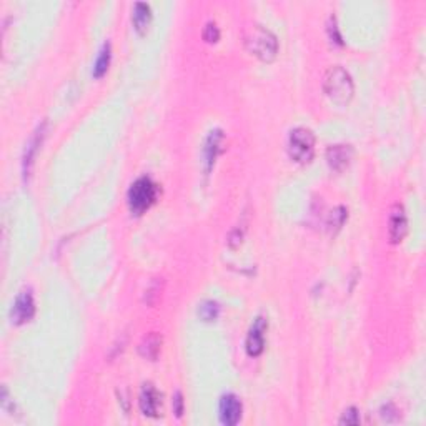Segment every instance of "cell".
<instances>
[{
  "label": "cell",
  "instance_id": "cell-1",
  "mask_svg": "<svg viewBox=\"0 0 426 426\" xmlns=\"http://www.w3.org/2000/svg\"><path fill=\"white\" fill-rule=\"evenodd\" d=\"M323 90L331 102L338 105H346L352 100L355 92L352 75L340 65L331 67L323 80Z\"/></svg>",
  "mask_w": 426,
  "mask_h": 426
},
{
  "label": "cell",
  "instance_id": "cell-2",
  "mask_svg": "<svg viewBox=\"0 0 426 426\" xmlns=\"http://www.w3.org/2000/svg\"><path fill=\"white\" fill-rule=\"evenodd\" d=\"M245 43L247 49L250 50L255 57H258L260 60L270 62L277 57L278 52V41L275 37V34L271 30H268L267 27L254 23L247 29L245 34Z\"/></svg>",
  "mask_w": 426,
  "mask_h": 426
},
{
  "label": "cell",
  "instance_id": "cell-3",
  "mask_svg": "<svg viewBox=\"0 0 426 426\" xmlns=\"http://www.w3.org/2000/svg\"><path fill=\"white\" fill-rule=\"evenodd\" d=\"M159 197V185L150 177H140L132 183L128 190V207L130 212L135 215H142L147 212Z\"/></svg>",
  "mask_w": 426,
  "mask_h": 426
},
{
  "label": "cell",
  "instance_id": "cell-4",
  "mask_svg": "<svg viewBox=\"0 0 426 426\" xmlns=\"http://www.w3.org/2000/svg\"><path fill=\"white\" fill-rule=\"evenodd\" d=\"M288 153L298 164H309L315 155V135L310 128L297 127L288 137Z\"/></svg>",
  "mask_w": 426,
  "mask_h": 426
},
{
  "label": "cell",
  "instance_id": "cell-5",
  "mask_svg": "<svg viewBox=\"0 0 426 426\" xmlns=\"http://www.w3.org/2000/svg\"><path fill=\"white\" fill-rule=\"evenodd\" d=\"M35 313V302L34 295L30 290H23L15 298L14 305H12L10 318L15 325H22V323L29 322Z\"/></svg>",
  "mask_w": 426,
  "mask_h": 426
},
{
  "label": "cell",
  "instance_id": "cell-6",
  "mask_svg": "<svg viewBox=\"0 0 426 426\" xmlns=\"http://www.w3.org/2000/svg\"><path fill=\"white\" fill-rule=\"evenodd\" d=\"M268 328V322L265 317H256L254 325L250 326L247 337V353L250 357H258L265 350V331Z\"/></svg>",
  "mask_w": 426,
  "mask_h": 426
},
{
  "label": "cell",
  "instance_id": "cell-7",
  "mask_svg": "<svg viewBox=\"0 0 426 426\" xmlns=\"http://www.w3.org/2000/svg\"><path fill=\"white\" fill-rule=\"evenodd\" d=\"M45 130H47V122H43V124L38 125L37 130H35L34 135L30 137L29 142H27L25 150H23L22 170H23V177H25V179L30 175V170H32L35 157H37L38 148H41L43 139H45Z\"/></svg>",
  "mask_w": 426,
  "mask_h": 426
},
{
  "label": "cell",
  "instance_id": "cell-8",
  "mask_svg": "<svg viewBox=\"0 0 426 426\" xmlns=\"http://www.w3.org/2000/svg\"><path fill=\"white\" fill-rule=\"evenodd\" d=\"M243 406L240 398L234 393L223 394L220 400V421L227 426H234L242 418Z\"/></svg>",
  "mask_w": 426,
  "mask_h": 426
},
{
  "label": "cell",
  "instance_id": "cell-9",
  "mask_svg": "<svg viewBox=\"0 0 426 426\" xmlns=\"http://www.w3.org/2000/svg\"><path fill=\"white\" fill-rule=\"evenodd\" d=\"M223 140H225V135H223V132L220 128L212 130V132L207 135V139H205L202 152H203L205 170H207V172L212 170V167H213V165H215L216 157H218L220 153H222Z\"/></svg>",
  "mask_w": 426,
  "mask_h": 426
},
{
  "label": "cell",
  "instance_id": "cell-10",
  "mask_svg": "<svg viewBox=\"0 0 426 426\" xmlns=\"http://www.w3.org/2000/svg\"><path fill=\"white\" fill-rule=\"evenodd\" d=\"M353 159V147L346 144L331 145L326 150V161H328L330 168L335 172H343L350 165Z\"/></svg>",
  "mask_w": 426,
  "mask_h": 426
},
{
  "label": "cell",
  "instance_id": "cell-11",
  "mask_svg": "<svg viewBox=\"0 0 426 426\" xmlns=\"http://www.w3.org/2000/svg\"><path fill=\"white\" fill-rule=\"evenodd\" d=\"M161 403V396L160 393L157 392V388L152 383H145L140 390V396H139V405L142 413L145 416L155 418L159 415V408Z\"/></svg>",
  "mask_w": 426,
  "mask_h": 426
},
{
  "label": "cell",
  "instance_id": "cell-12",
  "mask_svg": "<svg viewBox=\"0 0 426 426\" xmlns=\"http://www.w3.org/2000/svg\"><path fill=\"white\" fill-rule=\"evenodd\" d=\"M406 232H408V218L405 208L401 205H394L388 223V235L392 243H400L405 238Z\"/></svg>",
  "mask_w": 426,
  "mask_h": 426
},
{
  "label": "cell",
  "instance_id": "cell-13",
  "mask_svg": "<svg viewBox=\"0 0 426 426\" xmlns=\"http://www.w3.org/2000/svg\"><path fill=\"white\" fill-rule=\"evenodd\" d=\"M132 21L133 27L139 34H145V30L148 29L150 21H152V10H150V5L145 2H137L133 5L132 10Z\"/></svg>",
  "mask_w": 426,
  "mask_h": 426
},
{
  "label": "cell",
  "instance_id": "cell-14",
  "mask_svg": "<svg viewBox=\"0 0 426 426\" xmlns=\"http://www.w3.org/2000/svg\"><path fill=\"white\" fill-rule=\"evenodd\" d=\"M160 348H161V337L157 333H152L148 335V337H145L144 341L140 343L139 352L142 357L147 358V360H157V357H159L160 353Z\"/></svg>",
  "mask_w": 426,
  "mask_h": 426
},
{
  "label": "cell",
  "instance_id": "cell-15",
  "mask_svg": "<svg viewBox=\"0 0 426 426\" xmlns=\"http://www.w3.org/2000/svg\"><path fill=\"white\" fill-rule=\"evenodd\" d=\"M110 58H112V49H110V42H105L97 55L96 64H93V77L100 78L106 72L110 65Z\"/></svg>",
  "mask_w": 426,
  "mask_h": 426
},
{
  "label": "cell",
  "instance_id": "cell-16",
  "mask_svg": "<svg viewBox=\"0 0 426 426\" xmlns=\"http://www.w3.org/2000/svg\"><path fill=\"white\" fill-rule=\"evenodd\" d=\"M346 216H348V212H346L345 207H337L330 212L328 220H326V227H328L330 232H337L340 230L345 223Z\"/></svg>",
  "mask_w": 426,
  "mask_h": 426
},
{
  "label": "cell",
  "instance_id": "cell-17",
  "mask_svg": "<svg viewBox=\"0 0 426 426\" xmlns=\"http://www.w3.org/2000/svg\"><path fill=\"white\" fill-rule=\"evenodd\" d=\"M220 313V306L218 303L213 302V300H207V302H203L202 305L199 306V317L203 320V322H213V320H216V317H218Z\"/></svg>",
  "mask_w": 426,
  "mask_h": 426
},
{
  "label": "cell",
  "instance_id": "cell-18",
  "mask_svg": "<svg viewBox=\"0 0 426 426\" xmlns=\"http://www.w3.org/2000/svg\"><path fill=\"white\" fill-rule=\"evenodd\" d=\"M360 423V413L357 408H348L343 412L340 418V425H358Z\"/></svg>",
  "mask_w": 426,
  "mask_h": 426
},
{
  "label": "cell",
  "instance_id": "cell-19",
  "mask_svg": "<svg viewBox=\"0 0 426 426\" xmlns=\"http://www.w3.org/2000/svg\"><path fill=\"white\" fill-rule=\"evenodd\" d=\"M218 37H220V30H218V27H216V23L215 22H208L207 25H205V29H203V38H205V41L213 43V42L218 41Z\"/></svg>",
  "mask_w": 426,
  "mask_h": 426
},
{
  "label": "cell",
  "instance_id": "cell-20",
  "mask_svg": "<svg viewBox=\"0 0 426 426\" xmlns=\"http://www.w3.org/2000/svg\"><path fill=\"white\" fill-rule=\"evenodd\" d=\"M328 32H330L331 41L337 42V43H341V37H340V34H338V27H337V19H335L333 15H331L330 21H328Z\"/></svg>",
  "mask_w": 426,
  "mask_h": 426
},
{
  "label": "cell",
  "instance_id": "cell-21",
  "mask_svg": "<svg viewBox=\"0 0 426 426\" xmlns=\"http://www.w3.org/2000/svg\"><path fill=\"white\" fill-rule=\"evenodd\" d=\"M159 293H160V283L159 282L152 283V285L147 288V291H145V300H147L150 305H152V300H153L152 297H155L157 300L159 298Z\"/></svg>",
  "mask_w": 426,
  "mask_h": 426
},
{
  "label": "cell",
  "instance_id": "cell-22",
  "mask_svg": "<svg viewBox=\"0 0 426 426\" xmlns=\"http://www.w3.org/2000/svg\"><path fill=\"white\" fill-rule=\"evenodd\" d=\"M173 412H175L177 416H181L183 413V398H181V393L177 392L175 398H173Z\"/></svg>",
  "mask_w": 426,
  "mask_h": 426
}]
</instances>
